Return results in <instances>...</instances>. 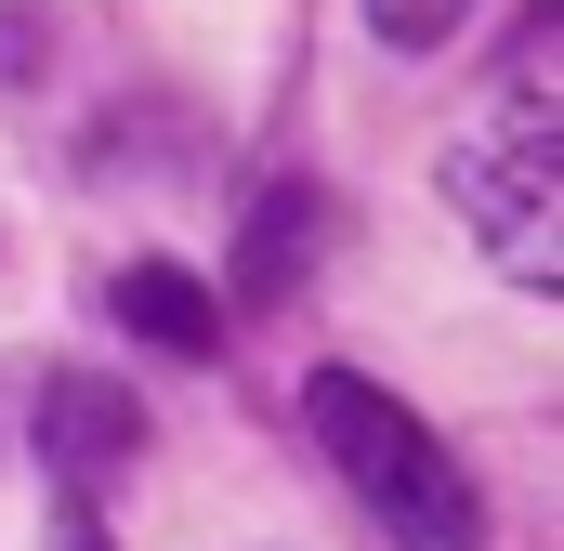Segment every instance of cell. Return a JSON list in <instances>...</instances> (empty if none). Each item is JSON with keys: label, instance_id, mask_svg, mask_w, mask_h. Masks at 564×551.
<instances>
[{"label": "cell", "instance_id": "1", "mask_svg": "<svg viewBox=\"0 0 564 551\" xmlns=\"http://www.w3.org/2000/svg\"><path fill=\"white\" fill-rule=\"evenodd\" d=\"M446 197L486 237V263L512 289H564V119H552V13H525L499 106L446 144Z\"/></svg>", "mask_w": 564, "mask_h": 551}, {"label": "cell", "instance_id": "2", "mask_svg": "<svg viewBox=\"0 0 564 551\" xmlns=\"http://www.w3.org/2000/svg\"><path fill=\"white\" fill-rule=\"evenodd\" d=\"M302 420H315V446L341 460V486L381 512V539L394 551H486V499H473V473L433 446L421 408H394L368 368H315L302 381Z\"/></svg>", "mask_w": 564, "mask_h": 551}, {"label": "cell", "instance_id": "3", "mask_svg": "<svg viewBox=\"0 0 564 551\" xmlns=\"http://www.w3.org/2000/svg\"><path fill=\"white\" fill-rule=\"evenodd\" d=\"M40 460L66 486H106L119 460H144V408L119 381H40Z\"/></svg>", "mask_w": 564, "mask_h": 551}, {"label": "cell", "instance_id": "4", "mask_svg": "<svg viewBox=\"0 0 564 551\" xmlns=\"http://www.w3.org/2000/svg\"><path fill=\"white\" fill-rule=\"evenodd\" d=\"M315 237H328V197H315V184H263V210H250V237H237V289H250V315H276L289 289H302Z\"/></svg>", "mask_w": 564, "mask_h": 551}, {"label": "cell", "instance_id": "5", "mask_svg": "<svg viewBox=\"0 0 564 551\" xmlns=\"http://www.w3.org/2000/svg\"><path fill=\"white\" fill-rule=\"evenodd\" d=\"M106 302H119V328H132V342H158V355H210V342H224V302H210L184 263H119V289H106Z\"/></svg>", "mask_w": 564, "mask_h": 551}, {"label": "cell", "instance_id": "6", "mask_svg": "<svg viewBox=\"0 0 564 551\" xmlns=\"http://www.w3.org/2000/svg\"><path fill=\"white\" fill-rule=\"evenodd\" d=\"M459 13H473V0H368V26H381L394 53H433V40H459Z\"/></svg>", "mask_w": 564, "mask_h": 551}, {"label": "cell", "instance_id": "7", "mask_svg": "<svg viewBox=\"0 0 564 551\" xmlns=\"http://www.w3.org/2000/svg\"><path fill=\"white\" fill-rule=\"evenodd\" d=\"M66 551H106V539H93V512H66Z\"/></svg>", "mask_w": 564, "mask_h": 551}]
</instances>
